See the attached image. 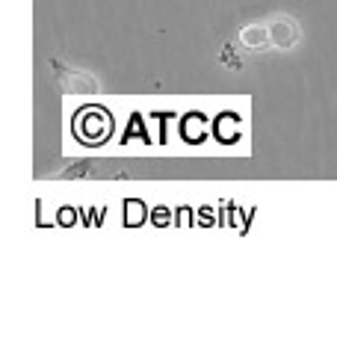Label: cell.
I'll return each mask as SVG.
<instances>
[{
    "instance_id": "2",
    "label": "cell",
    "mask_w": 337,
    "mask_h": 355,
    "mask_svg": "<svg viewBox=\"0 0 337 355\" xmlns=\"http://www.w3.org/2000/svg\"><path fill=\"white\" fill-rule=\"evenodd\" d=\"M269 36H273V44L275 48H293L296 39H299V30L293 21H275L273 27H269Z\"/></svg>"
},
{
    "instance_id": "1",
    "label": "cell",
    "mask_w": 337,
    "mask_h": 355,
    "mask_svg": "<svg viewBox=\"0 0 337 355\" xmlns=\"http://www.w3.org/2000/svg\"><path fill=\"white\" fill-rule=\"evenodd\" d=\"M237 42L243 48H249L252 53H257V51H263L273 44V36H269V27H245L237 36Z\"/></svg>"
}]
</instances>
